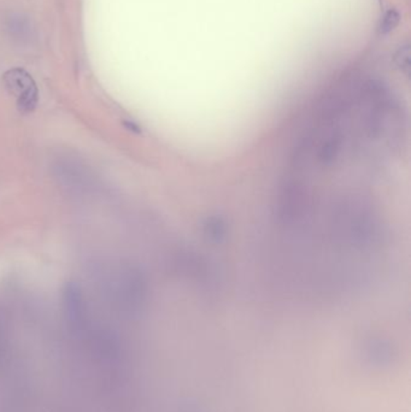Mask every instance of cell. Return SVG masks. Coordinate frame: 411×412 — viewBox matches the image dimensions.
<instances>
[{"instance_id": "3", "label": "cell", "mask_w": 411, "mask_h": 412, "mask_svg": "<svg viewBox=\"0 0 411 412\" xmlns=\"http://www.w3.org/2000/svg\"><path fill=\"white\" fill-rule=\"evenodd\" d=\"M399 22V14L396 10L387 11L381 20L380 30L382 33H388L396 28Z\"/></svg>"}, {"instance_id": "2", "label": "cell", "mask_w": 411, "mask_h": 412, "mask_svg": "<svg viewBox=\"0 0 411 412\" xmlns=\"http://www.w3.org/2000/svg\"><path fill=\"white\" fill-rule=\"evenodd\" d=\"M410 47L409 46H404L401 47L399 51L397 52L396 55V63L401 71H404L406 75H409L410 71Z\"/></svg>"}, {"instance_id": "1", "label": "cell", "mask_w": 411, "mask_h": 412, "mask_svg": "<svg viewBox=\"0 0 411 412\" xmlns=\"http://www.w3.org/2000/svg\"><path fill=\"white\" fill-rule=\"evenodd\" d=\"M4 84L6 90L16 97L17 108L20 111L30 112L34 110L38 103V88L34 80L25 70L19 68L9 70L4 75Z\"/></svg>"}]
</instances>
